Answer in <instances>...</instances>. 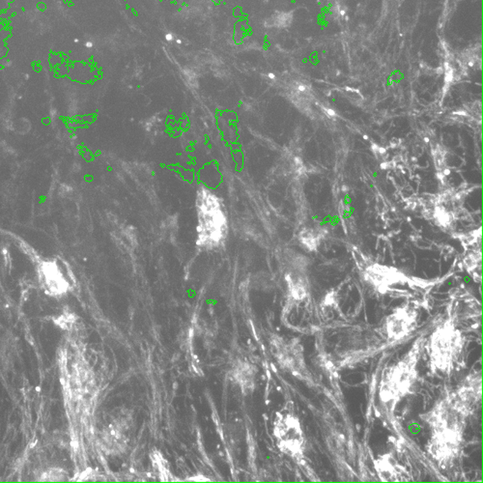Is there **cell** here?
Returning a JSON list of instances; mask_svg holds the SVG:
<instances>
[{
	"mask_svg": "<svg viewBox=\"0 0 483 483\" xmlns=\"http://www.w3.org/2000/svg\"><path fill=\"white\" fill-rule=\"evenodd\" d=\"M430 365L434 372L450 373L463 351L464 337L454 322L441 324L429 340Z\"/></svg>",
	"mask_w": 483,
	"mask_h": 483,
	"instance_id": "cell-3",
	"label": "cell"
},
{
	"mask_svg": "<svg viewBox=\"0 0 483 483\" xmlns=\"http://www.w3.org/2000/svg\"><path fill=\"white\" fill-rule=\"evenodd\" d=\"M229 378L247 395L253 392L255 387L256 370L255 365L247 361H238L232 365L229 370Z\"/></svg>",
	"mask_w": 483,
	"mask_h": 483,
	"instance_id": "cell-9",
	"label": "cell"
},
{
	"mask_svg": "<svg viewBox=\"0 0 483 483\" xmlns=\"http://www.w3.org/2000/svg\"><path fill=\"white\" fill-rule=\"evenodd\" d=\"M87 48H91L93 46V44L91 42H88L86 44Z\"/></svg>",
	"mask_w": 483,
	"mask_h": 483,
	"instance_id": "cell-15",
	"label": "cell"
},
{
	"mask_svg": "<svg viewBox=\"0 0 483 483\" xmlns=\"http://www.w3.org/2000/svg\"><path fill=\"white\" fill-rule=\"evenodd\" d=\"M268 76H269L270 78H272V80H274V78H275L274 73H269Z\"/></svg>",
	"mask_w": 483,
	"mask_h": 483,
	"instance_id": "cell-14",
	"label": "cell"
},
{
	"mask_svg": "<svg viewBox=\"0 0 483 483\" xmlns=\"http://www.w3.org/2000/svg\"><path fill=\"white\" fill-rule=\"evenodd\" d=\"M378 476L384 482H398L403 479V468L389 454L383 455L375 464Z\"/></svg>",
	"mask_w": 483,
	"mask_h": 483,
	"instance_id": "cell-10",
	"label": "cell"
},
{
	"mask_svg": "<svg viewBox=\"0 0 483 483\" xmlns=\"http://www.w3.org/2000/svg\"><path fill=\"white\" fill-rule=\"evenodd\" d=\"M408 430L409 432L413 434V435H417V434H419L420 430H422V427H420L417 422H413L408 424Z\"/></svg>",
	"mask_w": 483,
	"mask_h": 483,
	"instance_id": "cell-11",
	"label": "cell"
},
{
	"mask_svg": "<svg viewBox=\"0 0 483 483\" xmlns=\"http://www.w3.org/2000/svg\"><path fill=\"white\" fill-rule=\"evenodd\" d=\"M345 200L346 205H350L351 200H350V198H349V195L345 196Z\"/></svg>",
	"mask_w": 483,
	"mask_h": 483,
	"instance_id": "cell-13",
	"label": "cell"
},
{
	"mask_svg": "<svg viewBox=\"0 0 483 483\" xmlns=\"http://www.w3.org/2000/svg\"><path fill=\"white\" fill-rule=\"evenodd\" d=\"M198 240L200 247L215 248L225 238L228 223L219 198L206 189L198 195Z\"/></svg>",
	"mask_w": 483,
	"mask_h": 483,
	"instance_id": "cell-2",
	"label": "cell"
},
{
	"mask_svg": "<svg viewBox=\"0 0 483 483\" xmlns=\"http://www.w3.org/2000/svg\"><path fill=\"white\" fill-rule=\"evenodd\" d=\"M417 323V311L411 307L397 308L391 315L387 316L385 330L390 340H400L407 337L416 329Z\"/></svg>",
	"mask_w": 483,
	"mask_h": 483,
	"instance_id": "cell-8",
	"label": "cell"
},
{
	"mask_svg": "<svg viewBox=\"0 0 483 483\" xmlns=\"http://www.w3.org/2000/svg\"><path fill=\"white\" fill-rule=\"evenodd\" d=\"M422 351V343L419 340L402 360L385 370L379 390L382 402L395 405L411 394L417 380V367Z\"/></svg>",
	"mask_w": 483,
	"mask_h": 483,
	"instance_id": "cell-1",
	"label": "cell"
},
{
	"mask_svg": "<svg viewBox=\"0 0 483 483\" xmlns=\"http://www.w3.org/2000/svg\"><path fill=\"white\" fill-rule=\"evenodd\" d=\"M36 271L39 283L46 294L60 297L69 291L70 283L56 261L44 259L37 264Z\"/></svg>",
	"mask_w": 483,
	"mask_h": 483,
	"instance_id": "cell-7",
	"label": "cell"
},
{
	"mask_svg": "<svg viewBox=\"0 0 483 483\" xmlns=\"http://www.w3.org/2000/svg\"><path fill=\"white\" fill-rule=\"evenodd\" d=\"M273 354L280 367L295 376L304 377L307 367L302 353V346L298 341L275 337L271 340Z\"/></svg>",
	"mask_w": 483,
	"mask_h": 483,
	"instance_id": "cell-5",
	"label": "cell"
},
{
	"mask_svg": "<svg viewBox=\"0 0 483 483\" xmlns=\"http://www.w3.org/2000/svg\"><path fill=\"white\" fill-rule=\"evenodd\" d=\"M274 436L280 452L296 461L305 457V438L299 417L290 412L277 414Z\"/></svg>",
	"mask_w": 483,
	"mask_h": 483,
	"instance_id": "cell-4",
	"label": "cell"
},
{
	"mask_svg": "<svg viewBox=\"0 0 483 483\" xmlns=\"http://www.w3.org/2000/svg\"><path fill=\"white\" fill-rule=\"evenodd\" d=\"M166 40L168 41V42H173L176 38H174L173 34H171V32H168V34H166Z\"/></svg>",
	"mask_w": 483,
	"mask_h": 483,
	"instance_id": "cell-12",
	"label": "cell"
},
{
	"mask_svg": "<svg viewBox=\"0 0 483 483\" xmlns=\"http://www.w3.org/2000/svg\"><path fill=\"white\" fill-rule=\"evenodd\" d=\"M132 419L126 414L120 415L113 420L101 434L103 449L106 454L118 455L123 454L129 444Z\"/></svg>",
	"mask_w": 483,
	"mask_h": 483,
	"instance_id": "cell-6",
	"label": "cell"
}]
</instances>
